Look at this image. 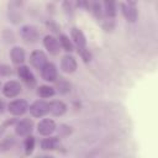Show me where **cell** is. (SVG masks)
<instances>
[{
    "label": "cell",
    "instance_id": "cell-18",
    "mask_svg": "<svg viewBox=\"0 0 158 158\" xmlns=\"http://www.w3.org/2000/svg\"><path fill=\"white\" fill-rule=\"evenodd\" d=\"M59 144V137H47L41 141V148L43 151H54Z\"/></svg>",
    "mask_w": 158,
    "mask_h": 158
},
{
    "label": "cell",
    "instance_id": "cell-26",
    "mask_svg": "<svg viewBox=\"0 0 158 158\" xmlns=\"http://www.w3.org/2000/svg\"><path fill=\"white\" fill-rule=\"evenodd\" d=\"M12 74V69L10 65L1 63L0 64V77H9Z\"/></svg>",
    "mask_w": 158,
    "mask_h": 158
},
{
    "label": "cell",
    "instance_id": "cell-22",
    "mask_svg": "<svg viewBox=\"0 0 158 158\" xmlns=\"http://www.w3.org/2000/svg\"><path fill=\"white\" fill-rule=\"evenodd\" d=\"M58 40H59L60 48H63L65 52L70 53V52L74 51V44H73V42L69 40V37H68L67 35H64V33L59 35V38H58Z\"/></svg>",
    "mask_w": 158,
    "mask_h": 158
},
{
    "label": "cell",
    "instance_id": "cell-3",
    "mask_svg": "<svg viewBox=\"0 0 158 158\" xmlns=\"http://www.w3.org/2000/svg\"><path fill=\"white\" fill-rule=\"evenodd\" d=\"M28 102L25 99H16L7 104V111L14 116H21L28 110Z\"/></svg>",
    "mask_w": 158,
    "mask_h": 158
},
{
    "label": "cell",
    "instance_id": "cell-33",
    "mask_svg": "<svg viewBox=\"0 0 158 158\" xmlns=\"http://www.w3.org/2000/svg\"><path fill=\"white\" fill-rule=\"evenodd\" d=\"M137 1H138V0H126V4H130V5H135V6H136Z\"/></svg>",
    "mask_w": 158,
    "mask_h": 158
},
{
    "label": "cell",
    "instance_id": "cell-27",
    "mask_svg": "<svg viewBox=\"0 0 158 158\" xmlns=\"http://www.w3.org/2000/svg\"><path fill=\"white\" fill-rule=\"evenodd\" d=\"M78 53L80 54L81 59H83L85 63H88V62H90V60H91V53L89 52V49L83 48V49H79V51H78Z\"/></svg>",
    "mask_w": 158,
    "mask_h": 158
},
{
    "label": "cell",
    "instance_id": "cell-19",
    "mask_svg": "<svg viewBox=\"0 0 158 158\" xmlns=\"http://www.w3.org/2000/svg\"><path fill=\"white\" fill-rule=\"evenodd\" d=\"M104 10L106 16L109 17H115L117 12V1L116 0H102Z\"/></svg>",
    "mask_w": 158,
    "mask_h": 158
},
{
    "label": "cell",
    "instance_id": "cell-24",
    "mask_svg": "<svg viewBox=\"0 0 158 158\" xmlns=\"http://www.w3.org/2000/svg\"><path fill=\"white\" fill-rule=\"evenodd\" d=\"M15 146V138L14 136H6L0 141V152H6L10 151Z\"/></svg>",
    "mask_w": 158,
    "mask_h": 158
},
{
    "label": "cell",
    "instance_id": "cell-2",
    "mask_svg": "<svg viewBox=\"0 0 158 158\" xmlns=\"http://www.w3.org/2000/svg\"><path fill=\"white\" fill-rule=\"evenodd\" d=\"M28 110L33 117H43L49 112V102L46 100H36L28 106Z\"/></svg>",
    "mask_w": 158,
    "mask_h": 158
},
{
    "label": "cell",
    "instance_id": "cell-10",
    "mask_svg": "<svg viewBox=\"0 0 158 158\" xmlns=\"http://www.w3.org/2000/svg\"><path fill=\"white\" fill-rule=\"evenodd\" d=\"M78 68V63H77V59L72 56V54H65L60 59V69L64 72V73H74Z\"/></svg>",
    "mask_w": 158,
    "mask_h": 158
},
{
    "label": "cell",
    "instance_id": "cell-6",
    "mask_svg": "<svg viewBox=\"0 0 158 158\" xmlns=\"http://www.w3.org/2000/svg\"><path fill=\"white\" fill-rule=\"evenodd\" d=\"M17 75L19 78L28 86H35L36 84V78L33 75V73L31 72V69L27 67V65H22L20 64L19 68H17Z\"/></svg>",
    "mask_w": 158,
    "mask_h": 158
},
{
    "label": "cell",
    "instance_id": "cell-9",
    "mask_svg": "<svg viewBox=\"0 0 158 158\" xmlns=\"http://www.w3.org/2000/svg\"><path fill=\"white\" fill-rule=\"evenodd\" d=\"M43 46L44 48L53 56H57L59 54V51H60V44H59V41L52 36V35H47L43 37Z\"/></svg>",
    "mask_w": 158,
    "mask_h": 158
},
{
    "label": "cell",
    "instance_id": "cell-32",
    "mask_svg": "<svg viewBox=\"0 0 158 158\" xmlns=\"http://www.w3.org/2000/svg\"><path fill=\"white\" fill-rule=\"evenodd\" d=\"M5 111V104L2 100H0V114H2Z\"/></svg>",
    "mask_w": 158,
    "mask_h": 158
},
{
    "label": "cell",
    "instance_id": "cell-16",
    "mask_svg": "<svg viewBox=\"0 0 158 158\" xmlns=\"http://www.w3.org/2000/svg\"><path fill=\"white\" fill-rule=\"evenodd\" d=\"M68 107L65 105V102L60 101V100H56L49 102V114H52L53 116H62L67 112Z\"/></svg>",
    "mask_w": 158,
    "mask_h": 158
},
{
    "label": "cell",
    "instance_id": "cell-34",
    "mask_svg": "<svg viewBox=\"0 0 158 158\" xmlns=\"http://www.w3.org/2000/svg\"><path fill=\"white\" fill-rule=\"evenodd\" d=\"M1 88H2V86H1V81H0V90H1Z\"/></svg>",
    "mask_w": 158,
    "mask_h": 158
},
{
    "label": "cell",
    "instance_id": "cell-5",
    "mask_svg": "<svg viewBox=\"0 0 158 158\" xmlns=\"http://www.w3.org/2000/svg\"><path fill=\"white\" fill-rule=\"evenodd\" d=\"M33 130V122L30 118H23L16 122L15 125V133L20 137H26L28 136Z\"/></svg>",
    "mask_w": 158,
    "mask_h": 158
},
{
    "label": "cell",
    "instance_id": "cell-31",
    "mask_svg": "<svg viewBox=\"0 0 158 158\" xmlns=\"http://www.w3.org/2000/svg\"><path fill=\"white\" fill-rule=\"evenodd\" d=\"M23 1H25V0H10V2H12L14 5H16V6H19V7H22Z\"/></svg>",
    "mask_w": 158,
    "mask_h": 158
},
{
    "label": "cell",
    "instance_id": "cell-12",
    "mask_svg": "<svg viewBox=\"0 0 158 158\" xmlns=\"http://www.w3.org/2000/svg\"><path fill=\"white\" fill-rule=\"evenodd\" d=\"M30 63L36 68V69H41L46 63H47V56L44 52L42 51H33L30 54Z\"/></svg>",
    "mask_w": 158,
    "mask_h": 158
},
{
    "label": "cell",
    "instance_id": "cell-8",
    "mask_svg": "<svg viewBox=\"0 0 158 158\" xmlns=\"http://www.w3.org/2000/svg\"><path fill=\"white\" fill-rule=\"evenodd\" d=\"M57 128L56 122L52 118H42L37 123V131L42 136H51Z\"/></svg>",
    "mask_w": 158,
    "mask_h": 158
},
{
    "label": "cell",
    "instance_id": "cell-11",
    "mask_svg": "<svg viewBox=\"0 0 158 158\" xmlns=\"http://www.w3.org/2000/svg\"><path fill=\"white\" fill-rule=\"evenodd\" d=\"M70 38L73 40V43L78 47V51L86 48V37H85L84 32L81 30H79L78 27H73L70 30Z\"/></svg>",
    "mask_w": 158,
    "mask_h": 158
},
{
    "label": "cell",
    "instance_id": "cell-1",
    "mask_svg": "<svg viewBox=\"0 0 158 158\" xmlns=\"http://www.w3.org/2000/svg\"><path fill=\"white\" fill-rule=\"evenodd\" d=\"M20 36L27 43H36L40 38L38 30L33 25H23L20 28Z\"/></svg>",
    "mask_w": 158,
    "mask_h": 158
},
{
    "label": "cell",
    "instance_id": "cell-7",
    "mask_svg": "<svg viewBox=\"0 0 158 158\" xmlns=\"http://www.w3.org/2000/svg\"><path fill=\"white\" fill-rule=\"evenodd\" d=\"M41 77L43 80L46 81H56V79L58 78V72H57V67L51 63V62H47L41 69Z\"/></svg>",
    "mask_w": 158,
    "mask_h": 158
},
{
    "label": "cell",
    "instance_id": "cell-20",
    "mask_svg": "<svg viewBox=\"0 0 158 158\" xmlns=\"http://www.w3.org/2000/svg\"><path fill=\"white\" fill-rule=\"evenodd\" d=\"M89 5H90V9H91L94 16L96 19H101L102 12H104L102 0H89Z\"/></svg>",
    "mask_w": 158,
    "mask_h": 158
},
{
    "label": "cell",
    "instance_id": "cell-25",
    "mask_svg": "<svg viewBox=\"0 0 158 158\" xmlns=\"http://www.w3.org/2000/svg\"><path fill=\"white\" fill-rule=\"evenodd\" d=\"M2 38L5 40L6 43H14V42L16 41L15 33H14L12 30H10V28H5V30L2 31Z\"/></svg>",
    "mask_w": 158,
    "mask_h": 158
},
{
    "label": "cell",
    "instance_id": "cell-29",
    "mask_svg": "<svg viewBox=\"0 0 158 158\" xmlns=\"http://www.w3.org/2000/svg\"><path fill=\"white\" fill-rule=\"evenodd\" d=\"M46 26H47L53 33H59V26H58L54 21H47V22H46Z\"/></svg>",
    "mask_w": 158,
    "mask_h": 158
},
{
    "label": "cell",
    "instance_id": "cell-13",
    "mask_svg": "<svg viewBox=\"0 0 158 158\" xmlns=\"http://www.w3.org/2000/svg\"><path fill=\"white\" fill-rule=\"evenodd\" d=\"M20 9H21V7H19V6L14 5L12 2H9L7 16H9V20H10L12 23H15V25L20 23V22L23 20V16H22V12H21V10H20Z\"/></svg>",
    "mask_w": 158,
    "mask_h": 158
},
{
    "label": "cell",
    "instance_id": "cell-17",
    "mask_svg": "<svg viewBox=\"0 0 158 158\" xmlns=\"http://www.w3.org/2000/svg\"><path fill=\"white\" fill-rule=\"evenodd\" d=\"M54 89H57V91L59 93V94H62V95H67V94H69L70 93V90H72V85H70V83L67 80V79H64V78H57L56 79V88Z\"/></svg>",
    "mask_w": 158,
    "mask_h": 158
},
{
    "label": "cell",
    "instance_id": "cell-23",
    "mask_svg": "<svg viewBox=\"0 0 158 158\" xmlns=\"http://www.w3.org/2000/svg\"><path fill=\"white\" fill-rule=\"evenodd\" d=\"M35 144H36V139L33 136H26L25 141H23V149H25V154L30 156L32 154L33 149H35Z\"/></svg>",
    "mask_w": 158,
    "mask_h": 158
},
{
    "label": "cell",
    "instance_id": "cell-14",
    "mask_svg": "<svg viewBox=\"0 0 158 158\" xmlns=\"http://www.w3.org/2000/svg\"><path fill=\"white\" fill-rule=\"evenodd\" d=\"M121 11L122 15L125 16V19L128 22H136L137 17H138V12L135 5H130V4H122L121 5Z\"/></svg>",
    "mask_w": 158,
    "mask_h": 158
},
{
    "label": "cell",
    "instance_id": "cell-30",
    "mask_svg": "<svg viewBox=\"0 0 158 158\" xmlns=\"http://www.w3.org/2000/svg\"><path fill=\"white\" fill-rule=\"evenodd\" d=\"M77 4L83 9H89V0H77Z\"/></svg>",
    "mask_w": 158,
    "mask_h": 158
},
{
    "label": "cell",
    "instance_id": "cell-15",
    "mask_svg": "<svg viewBox=\"0 0 158 158\" xmlns=\"http://www.w3.org/2000/svg\"><path fill=\"white\" fill-rule=\"evenodd\" d=\"M10 58H11V62L14 64H22L26 59V53H25V49L22 47H19V46H15L11 48L10 51Z\"/></svg>",
    "mask_w": 158,
    "mask_h": 158
},
{
    "label": "cell",
    "instance_id": "cell-21",
    "mask_svg": "<svg viewBox=\"0 0 158 158\" xmlns=\"http://www.w3.org/2000/svg\"><path fill=\"white\" fill-rule=\"evenodd\" d=\"M54 94H56V89L51 85H40L37 88V95L42 99L52 98Z\"/></svg>",
    "mask_w": 158,
    "mask_h": 158
},
{
    "label": "cell",
    "instance_id": "cell-4",
    "mask_svg": "<svg viewBox=\"0 0 158 158\" xmlns=\"http://www.w3.org/2000/svg\"><path fill=\"white\" fill-rule=\"evenodd\" d=\"M21 90H22V86L16 80L6 81L1 88V91H2L4 96H6V98H15L21 93Z\"/></svg>",
    "mask_w": 158,
    "mask_h": 158
},
{
    "label": "cell",
    "instance_id": "cell-28",
    "mask_svg": "<svg viewBox=\"0 0 158 158\" xmlns=\"http://www.w3.org/2000/svg\"><path fill=\"white\" fill-rule=\"evenodd\" d=\"M56 130H58L59 136H68V135L72 133V127L67 126V125H59V127L56 128Z\"/></svg>",
    "mask_w": 158,
    "mask_h": 158
}]
</instances>
